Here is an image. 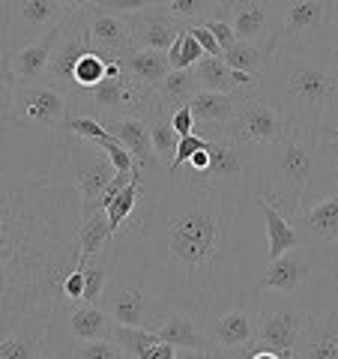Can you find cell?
Returning a JSON list of instances; mask_svg holds the SVG:
<instances>
[{
    "mask_svg": "<svg viewBox=\"0 0 338 359\" xmlns=\"http://www.w3.org/2000/svg\"><path fill=\"white\" fill-rule=\"evenodd\" d=\"M81 222L66 132L0 117V339L39 335L60 356Z\"/></svg>",
    "mask_w": 338,
    "mask_h": 359,
    "instance_id": "cell-1",
    "label": "cell"
},
{
    "mask_svg": "<svg viewBox=\"0 0 338 359\" xmlns=\"http://www.w3.org/2000/svg\"><path fill=\"white\" fill-rule=\"evenodd\" d=\"M243 195L189 183L165 165L141 171L135 212L111 237V278L135 282L171 311L207 323L252 297L236 240Z\"/></svg>",
    "mask_w": 338,
    "mask_h": 359,
    "instance_id": "cell-2",
    "label": "cell"
},
{
    "mask_svg": "<svg viewBox=\"0 0 338 359\" xmlns=\"http://www.w3.org/2000/svg\"><path fill=\"white\" fill-rule=\"evenodd\" d=\"M338 30V27H335ZM335 36L306 45H278L255 90L285 117L288 129L330 135L338 126Z\"/></svg>",
    "mask_w": 338,
    "mask_h": 359,
    "instance_id": "cell-3",
    "label": "cell"
},
{
    "mask_svg": "<svg viewBox=\"0 0 338 359\" xmlns=\"http://www.w3.org/2000/svg\"><path fill=\"white\" fill-rule=\"evenodd\" d=\"M338 186L335 147L326 135L288 129L261 147V198L290 219L299 207Z\"/></svg>",
    "mask_w": 338,
    "mask_h": 359,
    "instance_id": "cell-4",
    "label": "cell"
},
{
    "mask_svg": "<svg viewBox=\"0 0 338 359\" xmlns=\"http://www.w3.org/2000/svg\"><path fill=\"white\" fill-rule=\"evenodd\" d=\"M335 257V249H323L318 243H299L285 255L269 257L266 266L252 278V294H281L311 311L332 287Z\"/></svg>",
    "mask_w": 338,
    "mask_h": 359,
    "instance_id": "cell-5",
    "label": "cell"
},
{
    "mask_svg": "<svg viewBox=\"0 0 338 359\" xmlns=\"http://www.w3.org/2000/svg\"><path fill=\"white\" fill-rule=\"evenodd\" d=\"M207 153H210V165L204 174L198 177L180 174V177L189 180V183H204L212 189L243 195L245 201H252L261 192V147L219 135V138H212L207 144Z\"/></svg>",
    "mask_w": 338,
    "mask_h": 359,
    "instance_id": "cell-6",
    "label": "cell"
},
{
    "mask_svg": "<svg viewBox=\"0 0 338 359\" xmlns=\"http://www.w3.org/2000/svg\"><path fill=\"white\" fill-rule=\"evenodd\" d=\"M252 299L257 302L255 344H264L269 351H276L278 359H294V347L309 320V309L281 294H252Z\"/></svg>",
    "mask_w": 338,
    "mask_h": 359,
    "instance_id": "cell-7",
    "label": "cell"
},
{
    "mask_svg": "<svg viewBox=\"0 0 338 359\" xmlns=\"http://www.w3.org/2000/svg\"><path fill=\"white\" fill-rule=\"evenodd\" d=\"M66 156H69L72 177L78 183V192H81V212L87 219V216H93V212L99 210L96 201L111 186L117 168H114V162L108 159V153L99 147L96 141L78 138V135H72V132H66Z\"/></svg>",
    "mask_w": 338,
    "mask_h": 359,
    "instance_id": "cell-8",
    "label": "cell"
},
{
    "mask_svg": "<svg viewBox=\"0 0 338 359\" xmlns=\"http://www.w3.org/2000/svg\"><path fill=\"white\" fill-rule=\"evenodd\" d=\"M210 356H234L249 359V347L257 339V302L249 297L245 302L216 311L204 323Z\"/></svg>",
    "mask_w": 338,
    "mask_h": 359,
    "instance_id": "cell-9",
    "label": "cell"
},
{
    "mask_svg": "<svg viewBox=\"0 0 338 359\" xmlns=\"http://www.w3.org/2000/svg\"><path fill=\"white\" fill-rule=\"evenodd\" d=\"M285 132H288L285 117H281L255 87L240 96L228 126H224L228 138L243 141V144H255V147H266V144H273L278 135H285Z\"/></svg>",
    "mask_w": 338,
    "mask_h": 359,
    "instance_id": "cell-10",
    "label": "cell"
},
{
    "mask_svg": "<svg viewBox=\"0 0 338 359\" xmlns=\"http://www.w3.org/2000/svg\"><path fill=\"white\" fill-rule=\"evenodd\" d=\"M90 48H93V42H90V33L84 25V13H81V6H72L69 15H66L63 25H60V36L54 42V51H51V60H48V69H45L42 81L58 87L60 93H66V99H69L78 90L75 63Z\"/></svg>",
    "mask_w": 338,
    "mask_h": 359,
    "instance_id": "cell-11",
    "label": "cell"
},
{
    "mask_svg": "<svg viewBox=\"0 0 338 359\" xmlns=\"http://www.w3.org/2000/svg\"><path fill=\"white\" fill-rule=\"evenodd\" d=\"M66 0H9V21H6V42L18 51L30 42H39L69 15Z\"/></svg>",
    "mask_w": 338,
    "mask_h": 359,
    "instance_id": "cell-12",
    "label": "cell"
},
{
    "mask_svg": "<svg viewBox=\"0 0 338 359\" xmlns=\"http://www.w3.org/2000/svg\"><path fill=\"white\" fill-rule=\"evenodd\" d=\"M228 18L240 39L257 42L273 54L285 30V0H234Z\"/></svg>",
    "mask_w": 338,
    "mask_h": 359,
    "instance_id": "cell-13",
    "label": "cell"
},
{
    "mask_svg": "<svg viewBox=\"0 0 338 359\" xmlns=\"http://www.w3.org/2000/svg\"><path fill=\"white\" fill-rule=\"evenodd\" d=\"M66 114H69V99L48 81L15 84L13 117L18 123L39 126V129H63Z\"/></svg>",
    "mask_w": 338,
    "mask_h": 359,
    "instance_id": "cell-14",
    "label": "cell"
},
{
    "mask_svg": "<svg viewBox=\"0 0 338 359\" xmlns=\"http://www.w3.org/2000/svg\"><path fill=\"white\" fill-rule=\"evenodd\" d=\"M338 15L332 0H285V30L278 45H306L335 36Z\"/></svg>",
    "mask_w": 338,
    "mask_h": 359,
    "instance_id": "cell-15",
    "label": "cell"
},
{
    "mask_svg": "<svg viewBox=\"0 0 338 359\" xmlns=\"http://www.w3.org/2000/svg\"><path fill=\"white\" fill-rule=\"evenodd\" d=\"M102 306L111 311V318L126 327H147L156 330L165 320L168 309L156 297L135 282H123V278H111L108 290L102 297Z\"/></svg>",
    "mask_w": 338,
    "mask_h": 359,
    "instance_id": "cell-16",
    "label": "cell"
},
{
    "mask_svg": "<svg viewBox=\"0 0 338 359\" xmlns=\"http://www.w3.org/2000/svg\"><path fill=\"white\" fill-rule=\"evenodd\" d=\"M294 359H338V306L323 299L309 311V320L294 347Z\"/></svg>",
    "mask_w": 338,
    "mask_h": 359,
    "instance_id": "cell-17",
    "label": "cell"
},
{
    "mask_svg": "<svg viewBox=\"0 0 338 359\" xmlns=\"http://www.w3.org/2000/svg\"><path fill=\"white\" fill-rule=\"evenodd\" d=\"M290 224L302 233L306 243H318L323 249L338 252V186L323 198L299 207L290 216Z\"/></svg>",
    "mask_w": 338,
    "mask_h": 359,
    "instance_id": "cell-18",
    "label": "cell"
},
{
    "mask_svg": "<svg viewBox=\"0 0 338 359\" xmlns=\"http://www.w3.org/2000/svg\"><path fill=\"white\" fill-rule=\"evenodd\" d=\"M81 13H84V25H87V33H90V42H93L96 51H102L105 57L117 60L123 51L132 48L129 15L111 13V9H102L96 4H84Z\"/></svg>",
    "mask_w": 338,
    "mask_h": 359,
    "instance_id": "cell-19",
    "label": "cell"
},
{
    "mask_svg": "<svg viewBox=\"0 0 338 359\" xmlns=\"http://www.w3.org/2000/svg\"><path fill=\"white\" fill-rule=\"evenodd\" d=\"M114 318L102 302H69L63 314V347L69 351L75 341H93V339H111L114 330ZM66 351L60 356H66Z\"/></svg>",
    "mask_w": 338,
    "mask_h": 359,
    "instance_id": "cell-20",
    "label": "cell"
},
{
    "mask_svg": "<svg viewBox=\"0 0 338 359\" xmlns=\"http://www.w3.org/2000/svg\"><path fill=\"white\" fill-rule=\"evenodd\" d=\"M129 25H132V45L135 48H156V51H168L171 42L186 30V25L168 13L165 4L144 9L138 15H129Z\"/></svg>",
    "mask_w": 338,
    "mask_h": 359,
    "instance_id": "cell-21",
    "label": "cell"
},
{
    "mask_svg": "<svg viewBox=\"0 0 338 359\" xmlns=\"http://www.w3.org/2000/svg\"><path fill=\"white\" fill-rule=\"evenodd\" d=\"M243 93H219V90H204L201 87L195 93V99L189 102L191 114H195V132L204 135L207 141L224 135V126H228V120H231L234 108H236V102H240Z\"/></svg>",
    "mask_w": 338,
    "mask_h": 359,
    "instance_id": "cell-22",
    "label": "cell"
},
{
    "mask_svg": "<svg viewBox=\"0 0 338 359\" xmlns=\"http://www.w3.org/2000/svg\"><path fill=\"white\" fill-rule=\"evenodd\" d=\"M108 132L135 156V165L141 171H153L159 168V156L153 150V135H150V123L144 120L141 114H129V117H120L114 123H108Z\"/></svg>",
    "mask_w": 338,
    "mask_h": 359,
    "instance_id": "cell-23",
    "label": "cell"
},
{
    "mask_svg": "<svg viewBox=\"0 0 338 359\" xmlns=\"http://www.w3.org/2000/svg\"><path fill=\"white\" fill-rule=\"evenodd\" d=\"M159 339L168 341V344H177L183 351H191L198 359L210 356V341H207V330L195 314H186V311H177L171 309L165 314V320L156 327Z\"/></svg>",
    "mask_w": 338,
    "mask_h": 359,
    "instance_id": "cell-24",
    "label": "cell"
},
{
    "mask_svg": "<svg viewBox=\"0 0 338 359\" xmlns=\"http://www.w3.org/2000/svg\"><path fill=\"white\" fill-rule=\"evenodd\" d=\"M198 81L204 90H219V93H243V90H252L257 84V78L249 72H240L234 66L224 63V57H212V54H204L195 63Z\"/></svg>",
    "mask_w": 338,
    "mask_h": 359,
    "instance_id": "cell-25",
    "label": "cell"
},
{
    "mask_svg": "<svg viewBox=\"0 0 338 359\" xmlns=\"http://www.w3.org/2000/svg\"><path fill=\"white\" fill-rule=\"evenodd\" d=\"M252 207L261 210L264 224H266V261H269V257L285 255L288 249H294V245H299V243H306V240H302V233L294 228V224H290V219L281 210H276L266 198L255 195Z\"/></svg>",
    "mask_w": 338,
    "mask_h": 359,
    "instance_id": "cell-26",
    "label": "cell"
},
{
    "mask_svg": "<svg viewBox=\"0 0 338 359\" xmlns=\"http://www.w3.org/2000/svg\"><path fill=\"white\" fill-rule=\"evenodd\" d=\"M120 66H123V72H126L132 81H138V84H159L162 78L171 72V63H168V51H156V48H132L129 51H123L120 54Z\"/></svg>",
    "mask_w": 338,
    "mask_h": 359,
    "instance_id": "cell-27",
    "label": "cell"
},
{
    "mask_svg": "<svg viewBox=\"0 0 338 359\" xmlns=\"http://www.w3.org/2000/svg\"><path fill=\"white\" fill-rule=\"evenodd\" d=\"M60 25H63V21H60ZM60 25L54 27L51 33H45L39 42H30V45H25V48H18L13 54L18 84L42 81V78H45V69H48V60H51V51H54V42H58V36H60Z\"/></svg>",
    "mask_w": 338,
    "mask_h": 359,
    "instance_id": "cell-28",
    "label": "cell"
},
{
    "mask_svg": "<svg viewBox=\"0 0 338 359\" xmlns=\"http://www.w3.org/2000/svg\"><path fill=\"white\" fill-rule=\"evenodd\" d=\"M153 90H156V96H159V102L168 111H174L195 99V93L201 90V81H198L195 66H189V69H171L159 84H153Z\"/></svg>",
    "mask_w": 338,
    "mask_h": 359,
    "instance_id": "cell-29",
    "label": "cell"
},
{
    "mask_svg": "<svg viewBox=\"0 0 338 359\" xmlns=\"http://www.w3.org/2000/svg\"><path fill=\"white\" fill-rule=\"evenodd\" d=\"M162 4L186 27L207 25L210 18H228L231 13V0H162Z\"/></svg>",
    "mask_w": 338,
    "mask_h": 359,
    "instance_id": "cell-30",
    "label": "cell"
},
{
    "mask_svg": "<svg viewBox=\"0 0 338 359\" xmlns=\"http://www.w3.org/2000/svg\"><path fill=\"white\" fill-rule=\"evenodd\" d=\"M222 57H224V63H228V66H234V69L261 78L273 54H269L266 48H261L257 42H249V39H240V36H236V39L228 45V48L222 51Z\"/></svg>",
    "mask_w": 338,
    "mask_h": 359,
    "instance_id": "cell-31",
    "label": "cell"
},
{
    "mask_svg": "<svg viewBox=\"0 0 338 359\" xmlns=\"http://www.w3.org/2000/svg\"><path fill=\"white\" fill-rule=\"evenodd\" d=\"M111 237H114V231H111V224H108V212L96 210L93 216H87L81 222V228H78V249H81V257H93L99 252H105Z\"/></svg>",
    "mask_w": 338,
    "mask_h": 359,
    "instance_id": "cell-32",
    "label": "cell"
},
{
    "mask_svg": "<svg viewBox=\"0 0 338 359\" xmlns=\"http://www.w3.org/2000/svg\"><path fill=\"white\" fill-rule=\"evenodd\" d=\"M150 123V135H153V150L159 156V162L165 168H171L174 156H177V144H180V132L171 126V111L162 108L147 120Z\"/></svg>",
    "mask_w": 338,
    "mask_h": 359,
    "instance_id": "cell-33",
    "label": "cell"
},
{
    "mask_svg": "<svg viewBox=\"0 0 338 359\" xmlns=\"http://www.w3.org/2000/svg\"><path fill=\"white\" fill-rule=\"evenodd\" d=\"M111 339H117L123 347H126L129 359H147V353L162 341L156 330H147V327H126V323H114V330H111Z\"/></svg>",
    "mask_w": 338,
    "mask_h": 359,
    "instance_id": "cell-34",
    "label": "cell"
},
{
    "mask_svg": "<svg viewBox=\"0 0 338 359\" xmlns=\"http://www.w3.org/2000/svg\"><path fill=\"white\" fill-rule=\"evenodd\" d=\"M138 192H141V168H135V177L120 189L114 198H111V204L105 207L108 224H111V231H114V233L123 228V222H126L132 212H135V204H138Z\"/></svg>",
    "mask_w": 338,
    "mask_h": 359,
    "instance_id": "cell-35",
    "label": "cell"
},
{
    "mask_svg": "<svg viewBox=\"0 0 338 359\" xmlns=\"http://www.w3.org/2000/svg\"><path fill=\"white\" fill-rule=\"evenodd\" d=\"M48 356V341L39 335H6L0 339V359H42Z\"/></svg>",
    "mask_w": 338,
    "mask_h": 359,
    "instance_id": "cell-36",
    "label": "cell"
},
{
    "mask_svg": "<svg viewBox=\"0 0 338 359\" xmlns=\"http://www.w3.org/2000/svg\"><path fill=\"white\" fill-rule=\"evenodd\" d=\"M66 356L75 359H129L126 347H123L117 339H93V341H75L69 344Z\"/></svg>",
    "mask_w": 338,
    "mask_h": 359,
    "instance_id": "cell-37",
    "label": "cell"
},
{
    "mask_svg": "<svg viewBox=\"0 0 338 359\" xmlns=\"http://www.w3.org/2000/svg\"><path fill=\"white\" fill-rule=\"evenodd\" d=\"M201 57H204V48H201V42L191 36L189 27L180 33V36L171 42V48H168V63H171V69H189V66H195Z\"/></svg>",
    "mask_w": 338,
    "mask_h": 359,
    "instance_id": "cell-38",
    "label": "cell"
},
{
    "mask_svg": "<svg viewBox=\"0 0 338 359\" xmlns=\"http://www.w3.org/2000/svg\"><path fill=\"white\" fill-rule=\"evenodd\" d=\"M108 60L111 57H105V54L96 51V48L84 51L81 57H78V63H75V84H78V90L93 87V84L102 81L105 72H108Z\"/></svg>",
    "mask_w": 338,
    "mask_h": 359,
    "instance_id": "cell-39",
    "label": "cell"
},
{
    "mask_svg": "<svg viewBox=\"0 0 338 359\" xmlns=\"http://www.w3.org/2000/svg\"><path fill=\"white\" fill-rule=\"evenodd\" d=\"M63 132H72L78 138H90V141H102L105 135H111L105 123L96 117H66Z\"/></svg>",
    "mask_w": 338,
    "mask_h": 359,
    "instance_id": "cell-40",
    "label": "cell"
},
{
    "mask_svg": "<svg viewBox=\"0 0 338 359\" xmlns=\"http://www.w3.org/2000/svg\"><path fill=\"white\" fill-rule=\"evenodd\" d=\"M96 144H99V147H102V150L108 153V159L114 162L117 171H123V174H132L135 168H138V165H135V156H132L126 147H123V144L114 138V135H105V138H102V141H96Z\"/></svg>",
    "mask_w": 338,
    "mask_h": 359,
    "instance_id": "cell-41",
    "label": "cell"
},
{
    "mask_svg": "<svg viewBox=\"0 0 338 359\" xmlns=\"http://www.w3.org/2000/svg\"><path fill=\"white\" fill-rule=\"evenodd\" d=\"M90 4L111 9V13H120V15H138V13H144V9L159 6L162 0H90Z\"/></svg>",
    "mask_w": 338,
    "mask_h": 359,
    "instance_id": "cell-42",
    "label": "cell"
},
{
    "mask_svg": "<svg viewBox=\"0 0 338 359\" xmlns=\"http://www.w3.org/2000/svg\"><path fill=\"white\" fill-rule=\"evenodd\" d=\"M207 144H210V141L204 138V135H198V132L180 135V144H177V156H174V162H171V168H168V171H177V168L183 165V162L189 159L191 153H195V150H204Z\"/></svg>",
    "mask_w": 338,
    "mask_h": 359,
    "instance_id": "cell-43",
    "label": "cell"
},
{
    "mask_svg": "<svg viewBox=\"0 0 338 359\" xmlns=\"http://www.w3.org/2000/svg\"><path fill=\"white\" fill-rule=\"evenodd\" d=\"M13 48L0 45V87H15L18 75H15V60H13Z\"/></svg>",
    "mask_w": 338,
    "mask_h": 359,
    "instance_id": "cell-44",
    "label": "cell"
},
{
    "mask_svg": "<svg viewBox=\"0 0 338 359\" xmlns=\"http://www.w3.org/2000/svg\"><path fill=\"white\" fill-rule=\"evenodd\" d=\"M189 30H191V36H195V39L201 42V48H204V54H212V57H222V51H224V48L219 45V39L210 33V27H207V25H191Z\"/></svg>",
    "mask_w": 338,
    "mask_h": 359,
    "instance_id": "cell-45",
    "label": "cell"
},
{
    "mask_svg": "<svg viewBox=\"0 0 338 359\" xmlns=\"http://www.w3.org/2000/svg\"><path fill=\"white\" fill-rule=\"evenodd\" d=\"M63 294L69 302H81L84 299V269L81 266H75L69 276H66V282H63Z\"/></svg>",
    "mask_w": 338,
    "mask_h": 359,
    "instance_id": "cell-46",
    "label": "cell"
},
{
    "mask_svg": "<svg viewBox=\"0 0 338 359\" xmlns=\"http://www.w3.org/2000/svg\"><path fill=\"white\" fill-rule=\"evenodd\" d=\"M207 27H210L212 36L219 39L222 48H228V45L236 39V30H234V25H231V18H210Z\"/></svg>",
    "mask_w": 338,
    "mask_h": 359,
    "instance_id": "cell-47",
    "label": "cell"
},
{
    "mask_svg": "<svg viewBox=\"0 0 338 359\" xmlns=\"http://www.w3.org/2000/svg\"><path fill=\"white\" fill-rule=\"evenodd\" d=\"M171 126H174L180 135L195 132V114H191V108H189V105H180V108L171 111Z\"/></svg>",
    "mask_w": 338,
    "mask_h": 359,
    "instance_id": "cell-48",
    "label": "cell"
},
{
    "mask_svg": "<svg viewBox=\"0 0 338 359\" xmlns=\"http://www.w3.org/2000/svg\"><path fill=\"white\" fill-rule=\"evenodd\" d=\"M13 99L15 87H0V117H13Z\"/></svg>",
    "mask_w": 338,
    "mask_h": 359,
    "instance_id": "cell-49",
    "label": "cell"
},
{
    "mask_svg": "<svg viewBox=\"0 0 338 359\" xmlns=\"http://www.w3.org/2000/svg\"><path fill=\"white\" fill-rule=\"evenodd\" d=\"M6 21H9V0H0V45L6 42Z\"/></svg>",
    "mask_w": 338,
    "mask_h": 359,
    "instance_id": "cell-50",
    "label": "cell"
},
{
    "mask_svg": "<svg viewBox=\"0 0 338 359\" xmlns=\"http://www.w3.org/2000/svg\"><path fill=\"white\" fill-rule=\"evenodd\" d=\"M326 299L338 306V257H335V278H332V287H330V294H326Z\"/></svg>",
    "mask_w": 338,
    "mask_h": 359,
    "instance_id": "cell-51",
    "label": "cell"
},
{
    "mask_svg": "<svg viewBox=\"0 0 338 359\" xmlns=\"http://www.w3.org/2000/svg\"><path fill=\"white\" fill-rule=\"evenodd\" d=\"M69 6H84V4H90V0H66Z\"/></svg>",
    "mask_w": 338,
    "mask_h": 359,
    "instance_id": "cell-52",
    "label": "cell"
},
{
    "mask_svg": "<svg viewBox=\"0 0 338 359\" xmlns=\"http://www.w3.org/2000/svg\"><path fill=\"white\" fill-rule=\"evenodd\" d=\"M330 141H332V147H338V126H335V132L330 135Z\"/></svg>",
    "mask_w": 338,
    "mask_h": 359,
    "instance_id": "cell-53",
    "label": "cell"
},
{
    "mask_svg": "<svg viewBox=\"0 0 338 359\" xmlns=\"http://www.w3.org/2000/svg\"><path fill=\"white\" fill-rule=\"evenodd\" d=\"M332 45H335V57H338V30H335V39H332Z\"/></svg>",
    "mask_w": 338,
    "mask_h": 359,
    "instance_id": "cell-54",
    "label": "cell"
},
{
    "mask_svg": "<svg viewBox=\"0 0 338 359\" xmlns=\"http://www.w3.org/2000/svg\"><path fill=\"white\" fill-rule=\"evenodd\" d=\"M335 174H338V147H335Z\"/></svg>",
    "mask_w": 338,
    "mask_h": 359,
    "instance_id": "cell-55",
    "label": "cell"
},
{
    "mask_svg": "<svg viewBox=\"0 0 338 359\" xmlns=\"http://www.w3.org/2000/svg\"><path fill=\"white\" fill-rule=\"evenodd\" d=\"M332 4H335V15H338V0H332Z\"/></svg>",
    "mask_w": 338,
    "mask_h": 359,
    "instance_id": "cell-56",
    "label": "cell"
},
{
    "mask_svg": "<svg viewBox=\"0 0 338 359\" xmlns=\"http://www.w3.org/2000/svg\"><path fill=\"white\" fill-rule=\"evenodd\" d=\"M231 4H234V0H231Z\"/></svg>",
    "mask_w": 338,
    "mask_h": 359,
    "instance_id": "cell-57",
    "label": "cell"
}]
</instances>
